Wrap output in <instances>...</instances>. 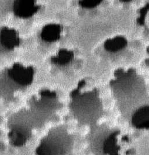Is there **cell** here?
<instances>
[{"instance_id": "cell-1", "label": "cell", "mask_w": 149, "mask_h": 155, "mask_svg": "<svg viewBox=\"0 0 149 155\" xmlns=\"http://www.w3.org/2000/svg\"><path fill=\"white\" fill-rule=\"evenodd\" d=\"M73 145V137L62 127L51 129L40 141L36 149L37 155H66Z\"/></svg>"}, {"instance_id": "cell-2", "label": "cell", "mask_w": 149, "mask_h": 155, "mask_svg": "<svg viewBox=\"0 0 149 155\" xmlns=\"http://www.w3.org/2000/svg\"><path fill=\"white\" fill-rule=\"evenodd\" d=\"M72 104L75 116L83 124H92L99 119L101 105L96 90L82 94Z\"/></svg>"}, {"instance_id": "cell-3", "label": "cell", "mask_w": 149, "mask_h": 155, "mask_svg": "<svg viewBox=\"0 0 149 155\" xmlns=\"http://www.w3.org/2000/svg\"><path fill=\"white\" fill-rule=\"evenodd\" d=\"M118 130L106 127L94 130L89 137V145L95 155H118L120 147L117 144Z\"/></svg>"}, {"instance_id": "cell-4", "label": "cell", "mask_w": 149, "mask_h": 155, "mask_svg": "<svg viewBox=\"0 0 149 155\" xmlns=\"http://www.w3.org/2000/svg\"><path fill=\"white\" fill-rule=\"evenodd\" d=\"M35 69L33 66H29L25 67L21 64H14L8 71L9 78L16 84L26 86L30 84L34 76Z\"/></svg>"}, {"instance_id": "cell-5", "label": "cell", "mask_w": 149, "mask_h": 155, "mask_svg": "<svg viewBox=\"0 0 149 155\" xmlns=\"http://www.w3.org/2000/svg\"><path fill=\"white\" fill-rule=\"evenodd\" d=\"M18 31L13 28L5 27L0 30V46L3 49H13L21 43Z\"/></svg>"}, {"instance_id": "cell-6", "label": "cell", "mask_w": 149, "mask_h": 155, "mask_svg": "<svg viewBox=\"0 0 149 155\" xmlns=\"http://www.w3.org/2000/svg\"><path fill=\"white\" fill-rule=\"evenodd\" d=\"M40 7L35 1L18 0L15 1L13 9L15 14L22 18H29L36 13Z\"/></svg>"}, {"instance_id": "cell-7", "label": "cell", "mask_w": 149, "mask_h": 155, "mask_svg": "<svg viewBox=\"0 0 149 155\" xmlns=\"http://www.w3.org/2000/svg\"><path fill=\"white\" fill-rule=\"evenodd\" d=\"M131 123L134 127L139 128H148L149 126V107L144 105L136 110L131 118Z\"/></svg>"}, {"instance_id": "cell-8", "label": "cell", "mask_w": 149, "mask_h": 155, "mask_svg": "<svg viewBox=\"0 0 149 155\" xmlns=\"http://www.w3.org/2000/svg\"><path fill=\"white\" fill-rule=\"evenodd\" d=\"M62 28L59 24L50 23L46 25L40 32V36L46 41H54L59 38Z\"/></svg>"}, {"instance_id": "cell-9", "label": "cell", "mask_w": 149, "mask_h": 155, "mask_svg": "<svg viewBox=\"0 0 149 155\" xmlns=\"http://www.w3.org/2000/svg\"><path fill=\"white\" fill-rule=\"evenodd\" d=\"M127 44V40L122 35H118L107 39L104 42V47L109 51L115 52L124 48Z\"/></svg>"}, {"instance_id": "cell-10", "label": "cell", "mask_w": 149, "mask_h": 155, "mask_svg": "<svg viewBox=\"0 0 149 155\" xmlns=\"http://www.w3.org/2000/svg\"><path fill=\"white\" fill-rule=\"evenodd\" d=\"M73 57L72 51L70 50L61 48L58 52L56 56L52 57V62L58 64H68Z\"/></svg>"}, {"instance_id": "cell-11", "label": "cell", "mask_w": 149, "mask_h": 155, "mask_svg": "<svg viewBox=\"0 0 149 155\" xmlns=\"http://www.w3.org/2000/svg\"><path fill=\"white\" fill-rule=\"evenodd\" d=\"M101 2L99 0H83L79 1V3L84 7L93 8L99 5Z\"/></svg>"}, {"instance_id": "cell-12", "label": "cell", "mask_w": 149, "mask_h": 155, "mask_svg": "<svg viewBox=\"0 0 149 155\" xmlns=\"http://www.w3.org/2000/svg\"><path fill=\"white\" fill-rule=\"evenodd\" d=\"M149 6V4H147L146 5L144 6L143 7L140 9V14H141V15H140L139 18L137 19V21L141 25H142V24L144 23V17H145V15H146L147 12L148 11Z\"/></svg>"}]
</instances>
